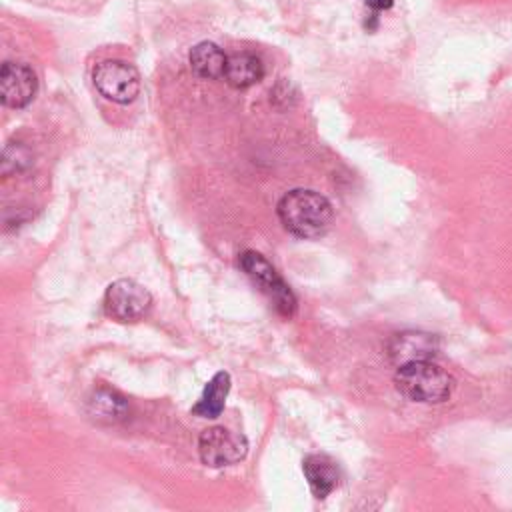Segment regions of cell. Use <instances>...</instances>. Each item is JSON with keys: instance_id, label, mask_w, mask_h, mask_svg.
<instances>
[{"instance_id": "cell-1", "label": "cell", "mask_w": 512, "mask_h": 512, "mask_svg": "<svg viewBox=\"0 0 512 512\" xmlns=\"http://www.w3.org/2000/svg\"><path fill=\"white\" fill-rule=\"evenodd\" d=\"M282 226L296 238L314 240L328 232L332 224V204L326 196L308 188L286 192L276 206Z\"/></svg>"}, {"instance_id": "cell-2", "label": "cell", "mask_w": 512, "mask_h": 512, "mask_svg": "<svg viewBox=\"0 0 512 512\" xmlns=\"http://www.w3.org/2000/svg\"><path fill=\"white\" fill-rule=\"evenodd\" d=\"M396 390L420 404H440L450 398L454 378L432 360H414L398 366L394 374Z\"/></svg>"}, {"instance_id": "cell-3", "label": "cell", "mask_w": 512, "mask_h": 512, "mask_svg": "<svg viewBox=\"0 0 512 512\" xmlns=\"http://www.w3.org/2000/svg\"><path fill=\"white\" fill-rule=\"evenodd\" d=\"M244 274L260 288V292L272 302L276 312L284 318H292L296 312V296L290 286L280 278L274 266L256 250H244L238 258Z\"/></svg>"}, {"instance_id": "cell-4", "label": "cell", "mask_w": 512, "mask_h": 512, "mask_svg": "<svg viewBox=\"0 0 512 512\" xmlns=\"http://www.w3.org/2000/svg\"><path fill=\"white\" fill-rule=\"evenodd\" d=\"M92 82L104 98L116 104H130L140 92L138 70L130 62L118 58L98 62L92 70Z\"/></svg>"}, {"instance_id": "cell-5", "label": "cell", "mask_w": 512, "mask_h": 512, "mask_svg": "<svg viewBox=\"0 0 512 512\" xmlns=\"http://www.w3.org/2000/svg\"><path fill=\"white\" fill-rule=\"evenodd\" d=\"M152 306V294L132 278H120L106 288L104 310L122 324L142 320Z\"/></svg>"}, {"instance_id": "cell-6", "label": "cell", "mask_w": 512, "mask_h": 512, "mask_svg": "<svg viewBox=\"0 0 512 512\" xmlns=\"http://www.w3.org/2000/svg\"><path fill=\"white\" fill-rule=\"evenodd\" d=\"M248 452L246 436L232 432L224 426H212L202 430L198 438L200 460L210 468L232 466L240 462Z\"/></svg>"}, {"instance_id": "cell-7", "label": "cell", "mask_w": 512, "mask_h": 512, "mask_svg": "<svg viewBox=\"0 0 512 512\" xmlns=\"http://www.w3.org/2000/svg\"><path fill=\"white\" fill-rule=\"evenodd\" d=\"M38 90V80L32 68L24 62H4L0 68V100L8 108L28 106Z\"/></svg>"}, {"instance_id": "cell-8", "label": "cell", "mask_w": 512, "mask_h": 512, "mask_svg": "<svg viewBox=\"0 0 512 512\" xmlns=\"http://www.w3.org/2000/svg\"><path fill=\"white\" fill-rule=\"evenodd\" d=\"M436 352H438V340L432 334L414 332V330L394 334L388 346L390 360L396 366H402L414 360H432Z\"/></svg>"}, {"instance_id": "cell-9", "label": "cell", "mask_w": 512, "mask_h": 512, "mask_svg": "<svg viewBox=\"0 0 512 512\" xmlns=\"http://www.w3.org/2000/svg\"><path fill=\"white\" fill-rule=\"evenodd\" d=\"M302 472L316 498H326L340 482V470L326 454H308L302 460Z\"/></svg>"}, {"instance_id": "cell-10", "label": "cell", "mask_w": 512, "mask_h": 512, "mask_svg": "<svg viewBox=\"0 0 512 512\" xmlns=\"http://www.w3.org/2000/svg\"><path fill=\"white\" fill-rule=\"evenodd\" d=\"M222 78L226 80L228 86L236 90H244L258 84L264 78V64L252 52H234L226 60Z\"/></svg>"}, {"instance_id": "cell-11", "label": "cell", "mask_w": 512, "mask_h": 512, "mask_svg": "<svg viewBox=\"0 0 512 512\" xmlns=\"http://www.w3.org/2000/svg\"><path fill=\"white\" fill-rule=\"evenodd\" d=\"M226 60L228 56L224 54V50L214 44V42H198L188 56L190 68L192 72L202 78V80H216L224 76V68H226Z\"/></svg>"}, {"instance_id": "cell-12", "label": "cell", "mask_w": 512, "mask_h": 512, "mask_svg": "<svg viewBox=\"0 0 512 512\" xmlns=\"http://www.w3.org/2000/svg\"><path fill=\"white\" fill-rule=\"evenodd\" d=\"M228 392H230V374L216 372L204 386L198 402L192 406V414L200 418H218L224 410Z\"/></svg>"}, {"instance_id": "cell-13", "label": "cell", "mask_w": 512, "mask_h": 512, "mask_svg": "<svg viewBox=\"0 0 512 512\" xmlns=\"http://www.w3.org/2000/svg\"><path fill=\"white\" fill-rule=\"evenodd\" d=\"M88 408H90V414L98 420H106V422H116L120 418H124L126 414V400L116 394L114 390H108V388H100L92 394V398L88 400Z\"/></svg>"}, {"instance_id": "cell-14", "label": "cell", "mask_w": 512, "mask_h": 512, "mask_svg": "<svg viewBox=\"0 0 512 512\" xmlns=\"http://www.w3.org/2000/svg\"><path fill=\"white\" fill-rule=\"evenodd\" d=\"M32 162V154L26 146L22 144H8L4 148V158H2V172L4 176H10L12 172H20L28 168Z\"/></svg>"}, {"instance_id": "cell-15", "label": "cell", "mask_w": 512, "mask_h": 512, "mask_svg": "<svg viewBox=\"0 0 512 512\" xmlns=\"http://www.w3.org/2000/svg\"><path fill=\"white\" fill-rule=\"evenodd\" d=\"M366 6L372 12H382V10H388L392 6V0H366Z\"/></svg>"}]
</instances>
